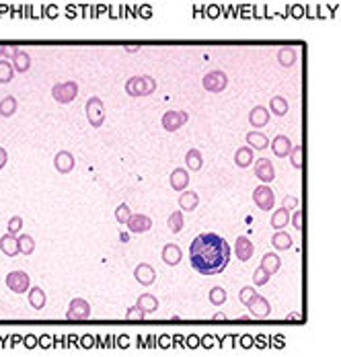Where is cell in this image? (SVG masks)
I'll list each match as a JSON object with an SVG mask.
<instances>
[{"instance_id":"cell-22","label":"cell","mask_w":341,"mask_h":357,"mask_svg":"<svg viewBox=\"0 0 341 357\" xmlns=\"http://www.w3.org/2000/svg\"><path fill=\"white\" fill-rule=\"evenodd\" d=\"M261 267H263L266 271H270V275H274V273L280 269V259H278V255H274V253L266 255L263 261H261Z\"/></svg>"},{"instance_id":"cell-20","label":"cell","mask_w":341,"mask_h":357,"mask_svg":"<svg viewBox=\"0 0 341 357\" xmlns=\"http://www.w3.org/2000/svg\"><path fill=\"white\" fill-rule=\"evenodd\" d=\"M179 206H181V210H187V212L196 210V206H198V195H196L193 191L183 193V195L179 197Z\"/></svg>"},{"instance_id":"cell-5","label":"cell","mask_w":341,"mask_h":357,"mask_svg":"<svg viewBox=\"0 0 341 357\" xmlns=\"http://www.w3.org/2000/svg\"><path fill=\"white\" fill-rule=\"evenodd\" d=\"M6 286H8L12 292L23 294V292L29 290V275L23 273V271H12V273L6 278Z\"/></svg>"},{"instance_id":"cell-33","label":"cell","mask_w":341,"mask_h":357,"mask_svg":"<svg viewBox=\"0 0 341 357\" xmlns=\"http://www.w3.org/2000/svg\"><path fill=\"white\" fill-rule=\"evenodd\" d=\"M128 218H130V212H128L126 206H121V208L117 210V220H119V222H128Z\"/></svg>"},{"instance_id":"cell-26","label":"cell","mask_w":341,"mask_h":357,"mask_svg":"<svg viewBox=\"0 0 341 357\" xmlns=\"http://www.w3.org/2000/svg\"><path fill=\"white\" fill-rule=\"evenodd\" d=\"M169 228H171V232H179V230L183 228V216H181V212H173V214H171V218H169Z\"/></svg>"},{"instance_id":"cell-25","label":"cell","mask_w":341,"mask_h":357,"mask_svg":"<svg viewBox=\"0 0 341 357\" xmlns=\"http://www.w3.org/2000/svg\"><path fill=\"white\" fill-rule=\"evenodd\" d=\"M247 142H249L253 148H257V150H261V148L268 146V138H266L263 134H249V136H247Z\"/></svg>"},{"instance_id":"cell-4","label":"cell","mask_w":341,"mask_h":357,"mask_svg":"<svg viewBox=\"0 0 341 357\" xmlns=\"http://www.w3.org/2000/svg\"><path fill=\"white\" fill-rule=\"evenodd\" d=\"M185 121H187V113L183 111H167L163 115V127L167 132H177L179 127L185 125Z\"/></svg>"},{"instance_id":"cell-19","label":"cell","mask_w":341,"mask_h":357,"mask_svg":"<svg viewBox=\"0 0 341 357\" xmlns=\"http://www.w3.org/2000/svg\"><path fill=\"white\" fill-rule=\"evenodd\" d=\"M288 222H290V214H288V210H286V206H284L282 210H278V212L274 214V218H272V226H274L276 230H280V228H284Z\"/></svg>"},{"instance_id":"cell-13","label":"cell","mask_w":341,"mask_h":357,"mask_svg":"<svg viewBox=\"0 0 341 357\" xmlns=\"http://www.w3.org/2000/svg\"><path fill=\"white\" fill-rule=\"evenodd\" d=\"M86 113H89L93 125H101V121H103V105H101L99 99H91V101H89Z\"/></svg>"},{"instance_id":"cell-24","label":"cell","mask_w":341,"mask_h":357,"mask_svg":"<svg viewBox=\"0 0 341 357\" xmlns=\"http://www.w3.org/2000/svg\"><path fill=\"white\" fill-rule=\"evenodd\" d=\"M251 123H253V125H257V127L266 125V123H268V111H266L263 107L253 109V111H251Z\"/></svg>"},{"instance_id":"cell-9","label":"cell","mask_w":341,"mask_h":357,"mask_svg":"<svg viewBox=\"0 0 341 357\" xmlns=\"http://www.w3.org/2000/svg\"><path fill=\"white\" fill-rule=\"evenodd\" d=\"M235 253L241 261H249L253 257V243L247 236H239L235 245Z\"/></svg>"},{"instance_id":"cell-7","label":"cell","mask_w":341,"mask_h":357,"mask_svg":"<svg viewBox=\"0 0 341 357\" xmlns=\"http://www.w3.org/2000/svg\"><path fill=\"white\" fill-rule=\"evenodd\" d=\"M226 86V76L220 74V72H210L206 78H204V88L210 90V93H218Z\"/></svg>"},{"instance_id":"cell-28","label":"cell","mask_w":341,"mask_h":357,"mask_svg":"<svg viewBox=\"0 0 341 357\" xmlns=\"http://www.w3.org/2000/svg\"><path fill=\"white\" fill-rule=\"evenodd\" d=\"M56 164H58V169H60L62 173H66V171H70V169H72L74 160H72L68 154H60V156H58V160H56Z\"/></svg>"},{"instance_id":"cell-17","label":"cell","mask_w":341,"mask_h":357,"mask_svg":"<svg viewBox=\"0 0 341 357\" xmlns=\"http://www.w3.org/2000/svg\"><path fill=\"white\" fill-rule=\"evenodd\" d=\"M185 162H187V169L191 171H200L204 167V158H202V152L200 150H189L185 154Z\"/></svg>"},{"instance_id":"cell-27","label":"cell","mask_w":341,"mask_h":357,"mask_svg":"<svg viewBox=\"0 0 341 357\" xmlns=\"http://www.w3.org/2000/svg\"><path fill=\"white\" fill-rule=\"evenodd\" d=\"M31 306H33V308H43V306H45V296H43V292L37 290V288L31 292Z\"/></svg>"},{"instance_id":"cell-3","label":"cell","mask_w":341,"mask_h":357,"mask_svg":"<svg viewBox=\"0 0 341 357\" xmlns=\"http://www.w3.org/2000/svg\"><path fill=\"white\" fill-rule=\"evenodd\" d=\"M253 201H255V206H257L259 210L270 212V210H274V206H276V195H274V191H272L268 185H259V187L253 191Z\"/></svg>"},{"instance_id":"cell-6","label":"cell","mask_w":341,"mask_h":357,"mask_svg":"<svg viewBox=\"0 0 341 357\" xmlns=\"http://www.w3.org/2000/svg\"><path fill=\"white\" fill-rule=\"evenodd\" d=\"M255 175H257V179H259L261 183H270V181H274V177H276L274 164H272L268 158H259V160L255 162Z\"/></svg>"},{"instance_id":"cell-31","label":"cell","mask_w":341,"mask_h":357,"mask_svg":"<svg viewBox=\"0 0 341 357\" xmlns=\"http://www.w3.org/2000/svg\"><path fill=\"white\" fill-rule=\"evenodd\" d=\"M210 300H212V304H222V302L226 300V292L220 290V288H214V290L210 292Z\"/></svg>"},{"instance_id":"cell-12","label":"cell","mask_w":341,"mask_h":357,"mask_svg":"<svg viewBox=\"0 0 341 357\" xmlns=\"http://www.w3.org/2000/svg\"><path fill=\"white\" fill-rule=\"evenodd\" d=\"M91 315V308H89V304L84 302V300H74L72 304H70V308H68V319H76V321H80V319H86Z\"/></svg>"},{"instance_id":"cell-18","label":"cell","mask_w":341,"mask_h":357,"mask_svg":"<svg viewBox=\"0 0 341 357\" xmlns=\"http://www.w3.org/2000/svg\"><path fill=\"white\" fill-rule=\"evenodd\" d=\"M138 306H140V312H142V315H148V312H152V310H156V308H158V302H156V298H154V296L144 294V296H140Z\"/></svg>"},{"instance_id":"cell-32","label":"cell","mask_w":341,"mask_h":357,"mask_svg":"<svg viewBox=\"0 0 341 357\" xmlns=\"http://www.w3.org/2000/svg\"><path fill=\"white\" fill-rule=\"evenodd\" d=\"M268 280H270V271H266L263 267H259V269H257V273H255V278H253V282H255L257 286H263Z\"/></svg>"},{"instance_id":"cell-10","label":"cell","mask_w":341,"mask_h":357,"mask_svg":"<svg viewBox=\"0 0 341 357\" xmlns=\"http://www.w3.org/2000/svg\"><path fill=\"white\" fill-rule=\"evenodd\" d=\"M169 183H171V187H173L175 191H183V189L189 185V175H187V171H185V169H175V171L171 173Z\"/></svg>"},{"instance_id":"cell-23","label":"cell","mask_w":341,"mask_h":357,"mask_svg":"<svg viewBox=\"0 0 341 357\" xmlns=\"http://www.w3.org/2000/svg\"><path fill=\"white\" fill-rule=\"evenodd\" d=\"M235 162H237L239 167L247 169V167L253 162V152H251L249 148H241V150L237 152V156H235Z\"/></svg>"},{"instance_id":"cell-35","label":"cell","mask_w":341,"mask_h":357,"mask_svg":"<svg viewBox=\"0 0 341 357\" xmlns=\"http://www.w3.org/2000/svg\"><path fill=\"white\" fill-rule=\"evenodd\" d=\"M4 160H6V154H4V152H2V150H0V167H2V164H4Z\"/></svg>"},{"instance_id":"cell-21","label":"cell","mask_w":341,"mask_h":357,"mask_svg":"<svg viewBox=\"0 0 341 357\" xmlns=\"http://www.w3.org/2000/svg\"><path fill=\"white\" fill-rule=\"evenodd\" d=\"M272 245H274L278 251H286V249H290V247H292V238H290L286 232H278V234H274Z\"/></svg>"},{"instance_id":"cell-30","label":"cell","mask_w":341,"mask_h":357,"mask_svg":"<svg viewBox=\"0 0 341 357\" xmlns=\"http://www.w3.org/2000/svg\"><path fill=\"white\" fill-rule=\"evenodd\" d=\"M290 156H292V164H294L296 169H303V146L292 148Z\"/></svg>"},{"instance_id":"cell-16","label":"cell","mask_w":341,"mask_h":357,"mask_svg":"<svg viewBox=\"0 0 341 357\" xmlns=\"http://www.w3.org/2000/svg\"><path fill=\"white\" fill-rule=\"evenodd\" d=\"M60 90H56L54 88V97L58 99V101H62V103H68L70 99H74L76 97V84L74 82H68V84H62V86H58Z\"/></svg>"},{"instance_id":"cell-8","label":"cell","mask_w":341,"mask_h":357,"mask_svg":"<svg viewBox=\"0 0 341 357\" xmlns=\"http://www.w3.org/2000/svg\"><path fill=\"white\" fill-rule=\"evenodd\" d=\"M150 226H152L150 218H146V216H142V214L130 216V218H128V228H130V232H134V234L146 232V230H150Z\"/></svg>"},{"instance_id":"cell-1","label":"cell","mask_w":341,"mask_h":357,"mask_svg":"<svg viewBox=\"0 0 341 357\" xmlns=\"http://www.w3.org/2000/svg\"><path fill=\"white\" fill-rule=\"evenodd\" d=\"M231 245L214 234V232H208V234H200L191 247H189V261H191V267L202 273V275H216V273H222L231 261Z\"/></svg>"},{"instance_id":"cell-14","label":"cell","mask_w":341,"mask_h":357,"mask_svg":"<svg viewBox=\"0 0 341 357\" xmlns=\"http://www.w3.org/2000/svg\"><path fill=\"white\" fill-rule=\"evenodd\" d=\"M272 148H274V152L278 154V156H290V152H292V142H290V138H286V136H278L274 142H272Z\"/></svg>"},{"instance_id":"cell-29","label":"cell","mask_w":341,"mask_h":357,"mask_svg":"<svg viewBox=\"0 0 341 357\" xmlns=\"http://www.w3.org/2000/svg\"><path fill=\"white\" fill-rule=\"evenodd\" d=\"M272 109H274L278 115H284V113L288 111V103H284V99L276 97V99L272 101Z\"/></svg>"},{"instance_id":"cell-15","label":"cell","mask_w":341,"mask_h":357,"mask_svg":"<svg viewBox=\"0 0 341 357\" xmlns=\"http://www.w3.org/2000/svg\"><path fill=\"white\" fill-rule=\"evenodd\" d=\"M181 257H183V253H181V249L177 247V245H167L165 249H163V261L167 263V265H179V261H181Z\"/></svg>"},{"instance_id":"cell-34","label":"cell","mask_w":341,"mask_h":357,"mask_svg":"<svg viewBox=\"0 0 341 357\" xmlns=\"http://www.w3.org/2000/svg\"><path fill=\"white\" fill-rule=\"evenodd\" d=\"M303 218H305L303 212H296V214H294V226H296V230H303V222H305Z\"/></svg>"},{"instance_id":"cell-11","label":"cell","mask_w":341,"mask_h":357,"mask_svg":"<svg viewBox=\"0 0 341 357\" xmlns=\"http://www.w3.org/2000/svg\"><path fill=\"white\" fill-rule=\"evenodd\" d=\"M134 275H136L138 284H142V286H150V284H154V280H156L154 269H152L150 265H146V263L138 265V269L134 271Z\"/></svg>"},{"instance_id":"cell-2","label":"cell","mask_w":341,"mask_h":357,"mask_svg":"<svg viewBox=\"0 0 341 357\" xmlns=\"http://www.w3.org/2000/svg\"><path fill=\"white\" fill-rule=\"evenodd\" d=\"M241 298H243V302L249 306V310L253 312L255 319H266V317L270 315V304H268L261 296H257L251 288L243 290V292H241Z\"/></svg>"}]
</instances>
